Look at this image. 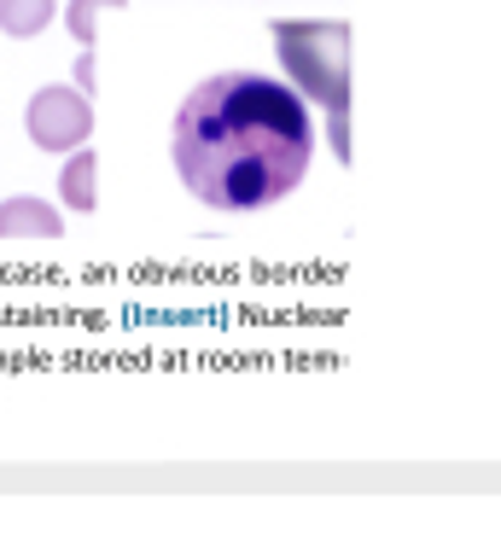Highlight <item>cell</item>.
<instances>
[{
	"mask_svg": "<svg viewBox=\"0 0 501 559\" xmlns=\"http://www.w3.org/2000/svg\"><path fill=\"white\" fill-rule=\"evenodd\" d=\"M169 164L216 216L286 204L315 164V105L269 70H216L169 122Z\"/></svg>",
	"mask_w": 501,
	"mask_h": 559,
	"instance_id": "obj_1",
	"label": "cell"
},
{
	"mask_svg": "<svg viewBox=\"0 0 501 559\" xmlns=\"http://www.w3.org/2000/svg\"><path fill=\"white\" fill-rule=\"evenodd\" d=\"M274 59L281 76L315 105L321 117H344L350 111V24L344 17H274Z\"/></svg>",
	"mask_w": 501,
	"mask_h": 559,
	"instance_id": "obj_2",
	"label": "cell"
},
{
	"mask_svg": "<svg viewBox=\"0 0 501 559\" xmlns=\"http://www.w3.org/2000/svg\"><path fill=\"white\" fill-rule=\"evenodd\" d=\"M24 134H29V146H41L53 157L88 146L94 140V99L76 82H47L24 105Z\"/></svg>",
	"mask_w": 501,
	"mask_h": 559,
	"instance_id": "obj_3",
	"label": "cell"
},
{
	"mask_svg": "<svg viewBox=\"0 0 501 559\" xmlns=\"http://www.w3.org/2000/svg\"><path fill=\"white\" fill-rule=\"evenodd\" d=\"M64 234V210L53 199L19 192V199L0 204V239H59Z\"/></svg>",
	"mask_w": 501,
	"mask_h": 559,
	"instance_id": "obj_4",
	"label": "cell"
},
{
	"mask_svg": "<svg viewBox=\"0 0 501 559\" xmlns=\"http://www.w3.org/2000/svg\"><path fill=\"white\" fill-rule=\"evenodd\" d=\"M59 210H71V216H94V210H99V157H94V146L64 152V169H59Z\"/></svg>",
	"mask_w": 501,
	"mask_h": 559,
	"instance_id": "obj_5",
	"label": "cell"
},
{
	"mask_svg": "<svg viewBox=\"0 0 501 559\" xmlns=\"http://www.w3.org/2000/svg\"><path fill=\"white\" fill-rule=\"evenodd\" d=\"M59 0H0V35L12 41H36V35L53 29Z\"/></svg>",
	"mask_w": 501,
	"mask_h": 559,
	"instance_id": "obj_6",
	"label": "cell"
},
{
	"mask_svg": "<svg viewBox=\"0 0 501 559\" xmlns=\"http://www.w3.org/2000/svg\"><path fill=\"white\" fill-rule=\"evenodd\" d=\"M123 7H129V0H71V7H64V29H71L76 47H94L99 41V17L123 12Z\"/></svg>",
	"mask_w": 501,
	"mask_h": 559,
	"instance_id": "obj_7",
	"label": "cell"
},
{
	"mask_svg": "<svg viewBox=\"0 0 501 559\" xmlns=\"http://www.w3.org/2000/svg\"><path fill=\"white\" fill-rule=\"evenodd\" d=\"M326 146H333L338 164H350V157H356V146H350V111H344V117H326Z\"/></svg>",
	"mask_w": 501,
	"mask_h": 559,
	"instance_id": "obj_8",
	"label": "cell"
},
{
	"mask_svg": "<svg viewBox=\"0 0 501 559\" xmlns=\"http://www.w3.org/2000/svg\"><path fill=\"white\" fill-rule=\"evenodd\" d=\"M71 82L82 87V94H94V87H99V64H94V47H82V59H76V70H71Z\"/></svg>",
	"mask_w": 501,
	"mask_h": 559,
	"instance_id": "obj_9",
	"label": "cell"
}]
</instances>
